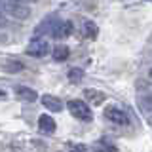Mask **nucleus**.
Segmentation results:
<instances>
[{
  "instance_id": "f257e3e1",
  "label": "nucleus",
  "mask_w": 152,
  "mask_h": 152,
  "mask_svg": "<svg viewBox=\"0 0 152 152\" xmlns=\"http://www.w3.org/2000/svg\"><path fill=\"white\" fill-rule=\"evenodd\" d=\"M0 10L15 19H27L31 15V8L21 0H0Z\"/></svg>"
},
{
  "instance_id": "f03ea898",
  "label": "nucleus",
  "mask_w": 152,
  "mask_h": 152,
  "mask_svg": "<svg viewBox=\"0 0 152 152\" xmlns=\"http://www.w3.org/2000/svg\"><path fill=\"white\" fill-rule=\"evenodd\" d=\"M66 108H69V112L80 122H91V118H93L91 108L84 101H80V99H70V101L66 103Z\"/></svg>"
},
{
  "instance_id": "7ed1b4c3",
  "label": "nucleus",
  "mask_w": 152,
  "mask_h": 152,
  "mask_svg": "<svg viewBox=\"0 0 152 152\" xmlns=\"http://www.w3.org/2000/svg\"><path fill=\"white\" fill-rule=\"evenodd\" d=\"M48 51H50V44L44 38H34L27 46V53L31 57H44V55H48Z\"/></svg>"
},
{
  "instance_id": "20e7f679",
  "label": "nucleus",
  "mask_w": 152,
  "mask_h": 152,
  "mask_svg": "<svg viewBox=\"0 0 152 152\" xmlns=\"http://www.w3.org/2000/svg\"><path fill=\"white\" fill-rule=\"evenodd\" d=\"M104 118L110 120L112 124H116V126H127V124H129L127 114L118 107H107L104 108Z\"/></svg>"
},
{
  "instance_id": "39448f33",
  "label": "nucleus",
  "mask_w": 152,
  "mask_h": 152,
  "mask_svg": "<svg viewBox=\"0 0 152 152\" xmlns=\"http://www.w3.org/2000/svg\"><path fill=\"white\" fill-rule=\"evenodd\" d=\"M38 127H40L42 133H46V135H51V133L55 131V120L50 116V114H42L40 118H38Z\"/></svg>"
},
{
  "instance_id": "423d86ee",
  "label": "nucleus",
  "mask_w": 152,
  "mask_h": 152,
  "mask_svg": "<svg viewBox=\"0 0 152 152\" xmlns=\"http://www.w3.org/2000/svg\"><path fill=\"white\" fill-rule=\"evenodd\" d=\"M51 32H53L55 38H66L70 32H72V23L70 21H57Z\"/></svg>"
},
{
  "instance_id": "0eeeda50",
  "label": "nucleus",
  "mask_w": 152,
  "mask_h": 152,
  "mask_svg": "<svg viewBox=\"0 0 152 152\" xmlns=\"http://www.w3.org/2000/svg\"><path fill=\"white\" fill-rule=\"evenodd\" d=\"M15 93H17V97L21 99V101H27V103H32V101L38 99V93L34 91V89L27 88V86H19V88H15Z\"/></svg>"
},
{
  "instance_id": "6e6552de",
  "label": "nucleus",
  "mask_w": 152,
  "mask_h": 152,
  "mask_svg": "<svg viewBox=\"0 0 152 152\" xmlns=\"http://www.w3.org/2000/svg\"><path fill=\"white\" fill-rule=\"evenodd\" d=\"M42 104H44L46 108H50L51 112H61L63 110V103H61L57 97H53V95H44V97H42Z\"/></svg>"
},
{
  "instance_id": "1a4fd4ad",
  "label": "nucleus",
  "mask_w": 152,
  "mask_h": 152,
  "mask_svg": "<svg viewBox=\"0 0 152 152\" xmlns=\"http://www.w3.org/2000/svg\"><path fill=\"white\" fill-rule=\"evenodd\" d=\"M137 103H139V107H141L142 112H152V93L141 95V97L137 99Z\"/></svg>"
},
{
  "instance_id": "9d476101",
  "label": "nucleus",
  "mask_w": 152,
  "mask_h": 152,
  "mask_svg": "<svg viewBox=\"0 0 152 152\" xmlns=\"http://www.w3.org/2000/svg\"><path fill=\"white\" fill-rule=\"evenodd\" d=\"M69 48L66 46H55L53 48V51H51V55H53V59L55 61H65L66 57H69Z\"/></svg>"
},
{
  "instance_id": "9b49d317",
  "label": "nucleus",
  "mask_w": 152,
  "mask_h": 152,
  "mask_svg": "<svg viewBox=\"0 0 152 152\" xmlns=\"http://www.w3.org/2000/svg\"><path fill=\"white\" fill-rule=\"evenodd\" d=\"M93 150L95 152H116V146H112L110 142H107L104 139H101L99 142L93 145Z\"/></svg>"
},
{
  "instance_id": "f8f14e48",
  "label": "nucleus",
  "mask_w": 152,
  "mask_h": 152,
  "mask_svg": "<svg viewBox=\"0 0 152 152\" xmlns=\"http://www.w3.org/2000/svg\"><path fill=\"white\" fill-rule=\"evenodd\" d=\"M86 99L88 101H91V103H101L103 99H104V95L101 91H97V89H86Z\"/></svg>"
},
{
  "instance_id": "ddd939ff",
  "label": "nucleus",
  "mask_w": 152,
  "mask_h": 152,
  "mask_svg": "<svg viewBox=\"0 0 152 152\" xmlns=\"http://www.w3.org/2000/svg\"><path fill=\"white\" fill-rule=\"evenodd\" d=\"M82 76H84V70L82 69H70L69 70V78H70V82H72V84H78L80 80H82Z\"/></svg>"
},
{
  "instance_id": "4468645a",
  "label": "nucleus",
  "mask_w": 152,
  "mask_h": 152,
  "mask_svg": "<svg viewBox=\"0 0 152 152\" xmlns=\"http://www.w3.org/2000/svg\"><path fill=\"white\" fill-rule=\"evenodd\" d=\"M84 28H86V36H88V38H95V36H97V27H95V23L86 21Z\"/></svg>"
},
{
  "instance_id": "2eb2a0df",
  "label": "nucleus",
  "mask_w": 152,
  "mask_h": 152,
  "mask_svg": "<svg viewBox=\"0 0 152 152\" xmlns=\"http://www.w3.org/2000/svg\"><path fill=\"white\" fill-rule=\"evenodd\" d=\"M2 69L8 70V72H17V70L23 69V65L21 63H15V61H10V63H4L2 65Z\"/></svg>"
},
{
  "instance_id": "dca6fc26",
  "label": "nucleus",
  "mask_w": 152,
  "mask_h": 152,
  "mask_svg": "<svg viewBox=\"0 0 152 152\" xmlns=\"http://www.w3.org/2000/svg\"><path fill=\"white\" fill-rule=\"evenodd\" d=\"M70 152H86L84 145H70Z\"/></svg>"
},
{
  "instance_id": "f3484780",
  "label": "nucleus",
  "mask_w": 152,
  "mask_h": 152,
  "mask_svg": "<svg viewBox=\"0 0 152 152\" xmlns=\"http://www.w3.org/2000/svg\"><path fill=\"white\" fill-rule=\"evenodd\" d=\"M148 76H150V78H152V69H150V70H148Z\"/></svg>"
}]
</instances>
